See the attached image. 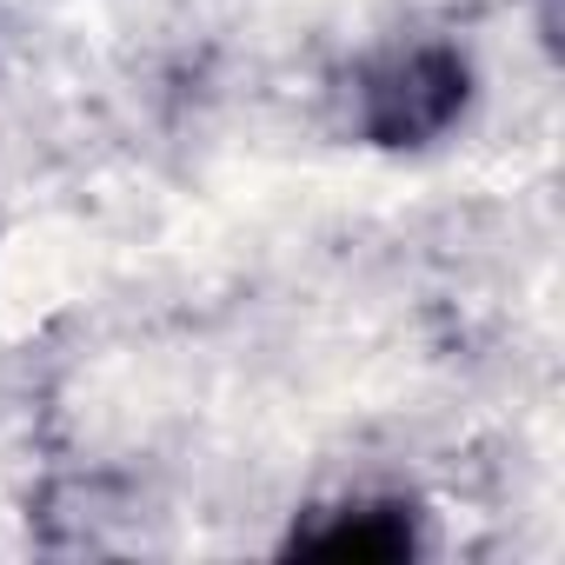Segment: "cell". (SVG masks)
Listing matches in <instances>:
<instances>
[{"label": "cell", "instance_id": "1", "mask_svg": "<svg viewBox=\"0 0 565 565\" xmlns=\"http://www.w3.org/2000/svg\"><path fill=\"white\" fill-rule=\"evenodd\" d=\"M466 61L452 47H393L360 74V127L380 147H426L466 114Z\"/></svg>", "mask_w": 565, "mask_h": 565}, {"label": "cell", "instance_id": "2", "mask_svg": "<svg viewBox=\"0 0 565 565\" xmlns=\"http://www.w3.org/2000/svg\"><path fill=\"white\" fill-rule=\"evenodd\" d=\"M413 539V512L406 505H380V499H353L320 512L313 525L294 532V552H327V558H406Z\"/></svg>", "mask_w": 565, "mask_h": 565}]
</instances>
